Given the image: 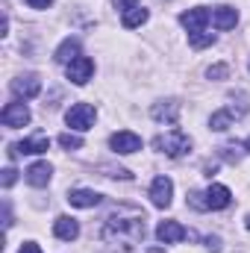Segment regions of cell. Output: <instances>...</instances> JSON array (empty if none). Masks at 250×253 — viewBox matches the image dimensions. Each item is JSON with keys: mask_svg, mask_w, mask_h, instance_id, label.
Here are the masks:
<instances>
[{"mask_svg": "<svg viewBox=\"0 0 250 253\" xmlns=\"http://www.w3.org/2000/svg\"><path fill=\"white\" fill-rule=\"evenodd\" d=\"M103 242L109 245H121V251H132L141 239H144V212L135 206H118L106 224H103Z\"/></svg>", "mask_w": 250, "mask_h": 253, "instance_id": "1", "label": "cell"}, {"mask_svg": "<svg viewBox=\"0 0 250 253\" xmlns=\"http://www.w3.org/2000/svg\"><path fill=\"white\" fill-rule=\"evenodd\" d=\"M153 147H156L159 153L171 156V159H180V156H186L188 150H191V138H188L183 129H171V132L159 135V138L153 141Z\"/></svg>", "mask_w": 250, "mask_h": 253, "instance_id": "2", "label": "cell"}, {"mask_svg": "<svg viewBox=\"0 0 250 253\" xmlns=\"http://www.w3.org/2000/svg\"><path fill=\"white\" fill-rule=\"evenodd\" d=\"M94 118H97V112H94V106H88V103H74V106L65 112V124L71 126V129H80V132L91 129Z\"/></svg>", "mask_w": 250, "mask_h": 253, "instance_id": "3", "label": "cell"}, {"mask_svg": "<svg viewBox=\"0 0 250 253\" xmlns=\"http://www.w3.org/2000/svg\"><path fill=\"white\" fill-rule=\"evenodd\" d=\"M0 121H3V126H9V129L27 126L30 124V109L24 103H6L3 112H0Z\"/></svg>", "mask_w": 250, "mask_h": 253, "instance_id": "4", "label": "cell"}, {"mask_svg": "<svg viewBox=\"0 0 250 253\" xmlns=\"http://www.w3.org/2000/svg\"><path fill=\"white\" fill-rule=\"evenodd\" d=\"M109 144H112V150L121 153V156H129V153H138V150H141V138H138L135 132H129V129L115 132V135L109 138Z\"/></svg>", "mask_w": 250, "mask_h": 253, "instance_id": "5", "label": "cell"}, {"mask_svg": "<svg viewBox=\"0 0 250 253\" xmlns=\"http://www.w3.org/2000/svg\"><path fill=\"white\" fill-rule=\"evenodd\" d=\"M39 91H42V80H39L36 74H27V77L12 80V94H15V97L33 100V97H39Z\"/></svg>", "mask_w": 250, "mask_h": 253, "instance_id": "6", "label": "cell"}, {"mask_svg": "<svg viewBox=\"0 0 250 253\" xmlns=\"http://www.w3.org/2000/svg\"><path fill=\"white\" fill-rule=\"evenodd\" d=\"M180 24L188 30V36L203 33V30H206V24H209V9H203V6L188 9V12H183V15H180Z\"/></svg>", "mask_w": 250, "mask_h": 253, "instance_id": "7", "label": "cell"}, {"mask_svg": "<svg viewBox=\"0 0 250 253\" xmlns=\"http://www.w3.org/2000/svg\"><path fill=\"white\" fill-rule=\"evenodd\" d=\"M91 74H94V62H91L88 56H77L74 62L68 65V80H71L74 85H85V83L91 80Z\"/></svg>", "mask_w": 250, "mask_h": 253, "instance_id": "8", "label": "cell"}, {"mask_svg": "<svg viewBox=\"0 0 250 253\" xmlns=\"http://www.w3.org/2000/svg\"><path fill=\"white\" fill-rule=\"evenodd\" d=\"M171 197H174V183H171L168 177H156L153 186H150V200H153V206L168 209V206H171Z\"/></svg>", "mask_w": 250, "mask_h": 253, "instance_id": "9", "label": "cell"}, {"mask_svg": "<svg viewBox=\"0 0 250 253\" xmlns=\"http://www.w3.org/2000/svg\"><path fill=\"white\" fill-rule=\"evenodd\" d=\"M150 115H153V121H159V124H177L180 121V103L177 100H162V103H153V109H150Z\"/></svg>", "mask_w": 250, "mask_h": 253, "instance_id": "10", "label": "cell"}, {"mask_svg": "<svg viewBox=\"0 0 250 253\" xmlns=\"http://www.w3.org/2000/svg\"><path fill=\"white\" fill-rule=\"evenodd\" d=\"M156 239L165 242V245H174V242L188 239V230L183 227V224H177V221H162V224L156 227Z\"/></svg>", "mask_w": 250, "mask_h": 253, "instance_id": "11", "label": "cell"}, {"mask_svg": "<svg viewBox=\"0 0 250 253\" xmlns=\"http://www.w3.org/2000/svg\"><path fill=\"white\" fill-rule=\"evenodd\" d=\"M203 200H206V209H227V206L233 203V194H230L227 186H218V183H215V186L206 189Z\"/></svg>", "mask_w": 250, "mask_h": 253, "instance_id": "12", "label": "cell"}, {"mask_svg": "<svg viewBox=\"0 0 250 253\" xmlns=\"http://www.w3.org/2000/svg\"><path fill=\"white\" fill-rule=\"evenodd\" d=\"M12 150H15V156H18V153H47V150H50V138H47L44 132H36V135L24 138L21 144H15Z\"/></svg>", "mask_w": 250, "mask_h": 253, "instance_id": "13", "label": "cell"}, {"mask_svg": "<svg viewBox=\"0 0 250 253\" xmlns=\"http://www.w3.org/2000/svg\"><path fill=\"white\" fill-rule=\"evenodd\" d=\"M53 236L62 239V242H74V239L80 236V224H77L74 218H68V215H59V218L53 221Z\"/></svg>", "mask_w": 250, "mask_h": 253, "instance_id": "14", "label": "cell"}, {"mask_svg": "<svg viewBox=\"0 0 250 253\" xmlns=\"http://www.w3.org/2000/svg\"><path fill=\"white\" fill-rule=\"evenodd\" d=\"M50 174H53V168H50L47 162H36V165L27 168V183L36 186V189H44V186L50 183Z\"/></svg>", "mask_w": 250, "mask_h": 253, "instance_id": "15", "label": "cell"}, {"mask_svg": "<svg viewBox=\"0 0 250 253\" xmlns=\"http://www.w3.org/2000/svg\"><path fill=\"white\" fill-rule=\"evenodd\" d=\"M212 24L224 33V30H233L236 24H239V12L233 9V6H218L215 12H212Z\"/></svg>", "mask_w": 250, "mask_h": 253, "instance_id": "16", "label": "cell"}, {"mask_svg": "<svg viewBox=\"0 0 250 253\" xmlns=\"http://www.w3.org/2000/svg\"><path fill=\"white\" fill-rule=\"evenodd\" d=\"M68 203H71V206H80V209H91V206L100 203V194L91 191V189H74L68 194Z\"/></svg>", "mask_w": 250, "mask_h": 253, "instance_id": "17", "label": "cell"}, {"mask_svg": "<svg viewBox=\"0 0 250 253\" xmlns=\"http://www.w3.org/2000/svg\"><path fill=\"white\" fill-rule=\"evenodd\" d=\"M77 56H80V42L77 39H65L62 44L56 47V53H53V59L59 65H71Z\"/></svg>", "mask_w": 250, "mask_h": 253, "instance_id": "18", "label": "cell"}, {"mask_svg": "<svg viewBox=\"0 0 250 253\" xmlns=\"http://www.w3.org/2000/svg\"><path fill=\"white\" fill-rule=\"evenodd\" d=\"M147 21V9L144 6H135V9H129L124 12V18H121V24H124L126 30H132V27H141Z\"/></svg>", "mask_w": 250, "mask_h": 253, "instance_id": "19", "label": "cell"}, {"mask_svg": "<svg viewBox=\"0 0 250 253\" xmlns=\"http://www.w3.org/2000/svg\"><path fill=\"white\" fill-rule=\"evenodd\" d=\"M230 121H233V115H230V109H224V112H215V115L209 118V126H212L215 132H224V129L230 126Z\"/></svg>", "mask_w": 250, "mask_h": 253, "instance_id": "20", "label": "cell"}, {"mask_svg": "<svg viewBox=\"0 0 250 253\" xmlns=\"http://www.w3.org/2000/svg\"><path fill=\"white\" fill-rule=\"evenodd\" d=\"M212 42H215V36H212V33H206V30H203V33H194V36H188V44H191L194 50H200V47H209Z\"/></svg>", "mask_w": 250, "mask_h": 253, "instance_id": "21", "label": "cell"}, {"mask_svg": "<svg viewBox=\"0 0 250 253\" xmlns=\"http://www.w3.org/2000/svg\"><path fill=\"white\" fill-rule=\"evenodd\" d=\"M59 144H62L65 150H80L83 147V138L80 135H71V132H62L59 135Z\"/></svg>", "mask_w": 250, "mask_h": 253, "instance_id": "22", "label": "cell"}, {"mask_svg": "<svg viewBox=\"0 0 250 253\" xmlns=\"http://www.w3.org/2000/svg\"><path fill=\"white\" fill-rule=\"evenodd\" d=\"M227 74H230V65H212V68L206 71V77H209V80H224Z\"/></svg>", "mask_w": 250, "mask_h": 253, "instance_id": "23", "label": "cell"}, {"mask_svg": "<svg viewBox=\"0 0 250 253\" xmlns=\"http://www.w3.org/2000/svg\"><path fill=\"white\" fill-rule=\"evenodd\" d=\"M15 180H18V171H15V168H6L0 183H3V189H12V186H15Z\"/></svg>", "mask_w": 250, "mask_h": 253, "instance_id": "24", "label": "cell"}, {"mask_svg": "<svg viewBox=\"0 0 250 253\" xmlns=\"http://www.w3.org/2000/svg\"><path fill=\"white\" fill-rule=\"evenodd\" d=\"M112 6H115V9H121V12H129V9H135V6H138V0H112Z\"/></svg>", "mask_w": 250, "mask_h": 253, "instance_id": "25", "label": "cell"}, {"mask_svg": "<svg viewBox=\"0 0 250 253\" xmlns=\"http://www.w3.org/2000/svg\"><path fill=\"white\" fill-rule=\"evenodd\" d=\"M27 3H30V9H47L53 0H27Z\"/></svg>", "mask_w": 250, "mask_h": 253, "instance_id": "26", "label": "cell"}, {"mask_svg": "<svg viewBox=\"0 0 250 253\" xmlns=\"http://www.w3.org/2000/svg\"><path fill=\"white\" fill-rule=\"evenodd\" d=\"M18 253H42V248L39 245H33V242H27V245H21V251Z\"/></svg>", "mask_w": 250, "mask_h": 253, "instance_id": "27", "label": "cell"}, {"mask_svg": "<svg viewBox=\"0 0 250 253\" xmlns=\"http://www.w3.org/2000/svg\"><path fill=\"white\" fill-rule=\"evenodd\" d=\"M206 245H209V251H221V242L212 236V239H206Z\"/></svg>", "mask_w": 250, "mask_h": 253, "instance_id": "28", "label": "cell"}, {"mask_svg": "<svg viewBox=\"0 0 250 253\" xmlns=\"http://www.w3.org/2000/svg\"><path fill=\"white\" fill-rule=\"evenodd\" d=\"M245 224H248V230H250V215H248V221H245Z\"/></svg>", "mask_w": 250, "mask_h": 253, "instance_id": "29", "label": "cell"}, {"mask_svg": "<svg viewBox=\"0 0 250 253\" xmlns=\"http://www.w3.org/2000/svg\"><path fill=\"white\" fill-rule=\"evenodd\" d=\"M248 150H250V138H248Z\"/></svg>", "mask_w": 250, "mask_h": 253, "instance_id": "30", "label": "cell"}]
</instances>
